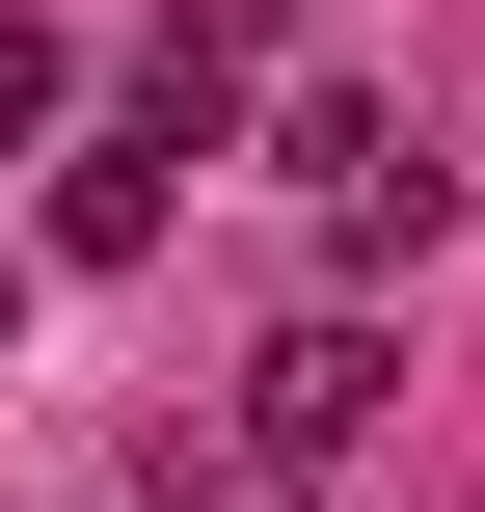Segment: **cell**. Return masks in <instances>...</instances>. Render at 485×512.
<instances>
[{"instance_id": "obj_1", "label": "cell", "mask_w": 485, "mask_h": 512, "mask_svg": "<svg viewBox=\"0 0 485 512\" xmlns=\"http://www.w3.org/2000/svg\"><path fill=\"white\" fill-rule=\"evenodd\" d=\"M351 432H378V324L324 297V324H270V378H243V459L297 486V459H351Z\"/></svg>"}, {"instance_id": "obj_2", "label": "cell", "mask_w": 485, "mask_h": 512, "mask_svg": "<svg viewBox=\"0 0 485 512\" xmlns=\"http://www.w3.org/2000/svg\"><path fill=\"white\" fill-rule=\"evenodd\" d=\"M135 243H162V135H108V162L54 189V270H135Z\"/></svg>"}, {"instance_id": "obj_3", "label": "cell", "mask_w": 485, "mask_h": 512, "mask_svg": "<svg viewBox=\"0 0 485 512\" xmlns=\"http://www.w3.org/2000/svg\"><path fill=\"white\" fill-rule=\"evenodd\" d=\"M0 135H54V27H27V0H0Z\"/></svg>"}, {"instance_id": "obj_4", "label": "cell", "mask_w": 485, "mask_h": 512, "mask_svg": "<svg viewBox=\"0 0 485 512\" xmlns=\"http://www.w3.org/2000/svg\"><path fill=\"white\" fill-rule=\"evenodd\" d=\"M0 324H27V270H0Z\"/></svg>"}]
</instances>
